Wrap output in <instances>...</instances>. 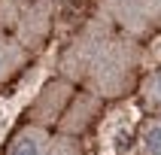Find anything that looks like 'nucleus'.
I'll use <instances>...</instances> for the list:
<instances>
[{
    "mask_svg": "<svg viewBox=\"0 0 161 155\" xmlns=\"http://www.w3.org/2000/svg\"><path fill=\"white\" fill-rule=\"evenodd\" d=\"M134 155H161V116H143L134 137Z\"/></svg>",
    "mask_w": 161,
    "mask_h": 155,
    "instance_id": "7",
    "label": "nucleus"
},
{
    "mask_svg": "<svg viewBox=\"0 0 161 155\" xmlns=\"http://www.w3.org/2000/svg\"><path fill=\"white\" fill-rule=\"evenodd\" d=\"M137 103L143 109V116H161V67L146 70L137 82Z\"/></svg>",
    "mask_w": 161,
    "mask_h": 155,
    "instance_id": "6",
    "label": "nucleus"
},
{
    "mask_svg": "<svg viewBox=\"0 0 161 155\" xmlns=\"http://www.w3.org/2000/svg\"><path fill=\"white\" fill-rule=\"evenodd\" d=\"M73 94H76V85L67 82L64 76H55L46 88H40L34 103L27 107V122H36V125H46V128H58V122L64 119V113L70 107Z\"/></svg>",
    "mask_w": 161,
    "mask_h": 155,
    "instance_id": "4",
    "label": "nucleus"
},
{
    "mask_svg": "<svg viewBox=\"0 0 161 155\" xmlns=\"http://www.w3.org/2000/svg\"><path fill=\"white\" fill-rule=\"evenodd\" d=\"M58 76L103 103L122 100L137 91V82L143 76V40L91 12L64 46L58 58Z\"/></svg>",
    "mask_w": 161,
    "mask_h": 155,
    "instance_id": "1",
    "label": "nucleus"
},
{
    "mask_svg": "<svg viewBox=\"0 0 161 155\" xmlns=\"http://www.w3.org/2000/svg\"><path fill=\"white\" fill-rule=\"evenodd\" d=\"M27 64H31V49L0 25V88L12 82Z\"/></svg>",
    "mask_w": 161,
    "mask_h": 155,
    "instance_id": "5",
    "label": "nucleus"
},
{
    "mask_svg": "<svg viewBox=\"0 0 161 155\" xmlns=\"http://www.w3.org/2000/svg\"><path fill=\"white\" fill-rule=\"evenodd\" d=\"M91 12L137 40H149L161 30V0H94Z\"/></svg>",
    "mask_w": 161,
    "mask_h": 155,
    "instance_id": "3",
    "label": "nucleus"
},
{
    "mask_svg": "<svg viewBox=\"0 0 161 155\" xmlns=\"http://www.w3.org/2000/svg\"><path fill=\"white\" fill-rule=\"evenodd\" d=\"M0 155H85V146L76 134L25 122L6 137Z\"/></svg>",
    "mask_w": 161,
    "mask_h": 155,
    "instance_id": "2",
    "label": "nucleus"
}]
</instances>
